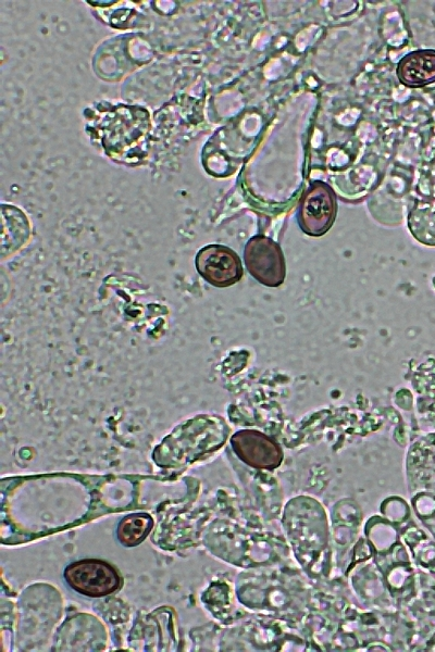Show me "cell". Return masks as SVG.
Returning <instances> with one entry per match:
<instances>
[{
  "instance_id": "3957f363",
  "label": "cell",
  "mask_w": 435,
  "mask_h": 652,
  "mask_svg": "<svg viewBox=\"0 0 435 652\" xmlns=\"http://www.w3.org/2000/svg\"><path fill=\"white\" fill-rule=\"evenodd\" d=\"M244 260L249 274L260 284L277 287L283 284L286 264L277 242L263 235L251 237L245 246Z\"/></svg>"
},
{
  "instance_id": "8992f818",
  "label": "cell",
  "mask_w": 435,
  "mask_h": 652,
  "mask_svg": "<svg viewBox=\"0 0 435 652\" xmlns=\"http://www.w3.org/2000/svg\"><path fill=\"white\" fill-rule=\"evenodd\" d=\"M400 83L419 88L435 83V50L421 49L407 53L397 64Z\"/></svg>"
},
{
  "instance_id": "277c9868",
  "label": "cell",
  "mask_w": 435,
  "mask_h": 652,
  "mask_svg": "<svg viewBox=\"0 0 435 652\" xmlns=\"http://www.w3.org/2000/svg\"><path fill=\"white\" fill-rule=\"evenodd\" d=\"M195 265L207 283L220 288L236 284L244 273L237 253L222 244H208L201 248L196 255Z\"/></svg>"
},
{
  "instance_id": "5b68a950",
  "label": "cell",
  "mask_w": 435,
  "mask_h": 652,
  "mask_svg": "<svg viewBox=\"0 0 435 652\" xmlns=\"http://www.w3.org/2000/svg\"><path fill=\"white\" fill-rule=\"evenodd\" d=\"M231 443L238 457L248 465L266 467L278 462L277 446L257 430H239L232 437Z\"/></svg>"
},
{
  "instance_id": "7a4b0ae2",
  "label": "cell",
  "mask_w": 435,
  "mask_h": 652,
  "mask_svg": "<svg viewBox=\"0 0 435 652\" xmlns=\"http://www.w3.org/2000/svg\"><path fill=\"white\" fill-rule=\"evenodd\" d=\"M336 212L337 202L333 188L327 183L315 180L299 200L298 225L309 236H322L333 226Z\"/></svg>"
},
{
  "instance_id": "ba28073f",
  "label": "cell",
  "mask_w": 435,
  "mask_h": 652,
  "mask_svg": "<svg viewBox=\"0 0 435 652\" xmlns=\"http://www.w3.org/2000/svg\"><path fill=\"white\" fill-rule=\"evenodd\" d=\"M408 227L413 237L435 246V203H417L408 215Z\"/></svg>"
},
{
  "instance_id": "6da1fadb",
  "label": "cell",
  "mask_w": 435,
  "mask_h": 652,
  "mask_svg": "<svg viewBox=\"0 0 435 652\" xmlns=\"http://www.w3.org/2000/svg\"><path fill=\"white\" fill-rule=\"evenodd\" d=\"M63 580L74 592L88 598H102L120 589L122 578L108 562L82 559L69 563L63 570Z\"/></svg>"
},
{
  "instance_id": "52a82bcc",
  "label": "cell",
  "mask_w": 435,
  "mask_h": 652,
  "mask_svg": "<svg viewBox=\"0 0 435 652\" xmlns=\"http://www.w3.org/2000/svg\"><path fill=\"white\" fill-rule=\"evenodd\" d=\"M153 527V518L148 513H132L119 521L115 538L124 547L141 543Z\"/></svg>"
}]
</instances>
